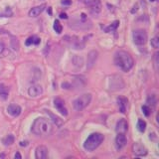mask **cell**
Segmentation results:
<instances>
[{"instance_id": "1", "label": "cell", "mask_w": 159, "mask_h": 159, "mask_svg": "<svg viewBox=\"0 0 159 159\" xmlns=\"http://www.w3.org/2000/svg\"><path fill=\"white\" fill-rule=\"evenodd\" d=\"M54 130L53 123L47 118L38 117L34 120L32 124V131L40 136H48Z\"/></svg>"}, {"instance_id": "2", "label": "cell", "mask_w": 159, "mask_h": 159, "mask_svg": "<svg viewBox=\"0 0 159 159\" xmlns=\"http://www.w3.org/2000/svg\"><path fill=\"white\" fill-rule=\"evenodd\" d=\"M114 64L121 71L128 72L133 67L134 61L130 56V54H128L125 51H122V50H119L114 54Z\"/></svg>"}, {"instance_id": "3", "label": "cell", "mask_w": 159, "mask_h": 159, "mask_svg": "<svg viewBox=\"0 0 159 159\" xmlns=\"http://www.w3.org/2000/svg\"><path fill=\"white\" fill-rule=\"evenodd\" d=\"M103 139H104V136L102 133H98V132L92 133L91 135L87 138V140L84 141V148L86 149L87 151L92 152L93 150H96V149L101 145L102 142L103 141Z\"/></svg>"}, {"instance_id": "4", "label": "cell", "mask_w": 159, "mask_h": 159, "mask_svg": "<svg viewBox=\"0 0 159 159\" xmlns=\"http://www.w3.org/2000/svg\"><path fill=\"white\" fill-rule=\"evenodd\" d=\"M91 101H92V94L91 93H84L74 101V102H73L74 108L78 111H81L91 103Z\"/></svg>"}, {"instance_id": "5", "label": "cell", "mask_w": 159, "mask_h": 159, "mask_svg": "<svg viewBox=\"0 0 159 159\" xmlns=\"http://www.w3.org/2000/svg\"><path fill=\"white\" fill-rule=\"evenodd\" d=\"M71 27L81 29V30H88L92 28V22L87 18L86 14H82L80 20H76L73 23H71Z\"/></svg>"}, {"instance_id": "6", "label": "cell", "mask_w": 159, "mask_h": 159, "mask_svg": "<svg viewBox=\"0 0 159 159\" xmlns=\"http://www.w3.org/2000/svg\"><path fill=\"white\" fill-rule=\"evenodd\" d=\"M81 2H83L84 4H86L87 6L89 7V10H91V13L94 16L99 14V12L102 11V3L101 0H80Z\"/></svg>"}, {"instance_id": "7", "label": "cell", "mask_w": 159, "mask_h": 159, "mask_svg": "<svg viewBox=\"0 0 159 159\" xmlns=\"http://www.w3.org/2000/svg\"><path fill=\"white\" fill-rule=\"evenodd\" d=\"M132 37H133V41L136 45H145L147 42V33L144 31L142 29H137V30H134L133 34H132Z\"/></svg>"}, {"instance_id": "8", "label": "cell", "mask_w": 159, "mask_h": 159, "mask_svg": "<svg viewBox=\"0 0 159 159\" xmlns=\"http://www.w3.org/2000/svg\"><path fill=\"white\" fill-rule=\"evenodd\" d=\"M54 104L55 107L57 108V111L62 113L63 116H68V109L66 108V106H65V102L61 98H56L54 99Z\"/></svg>"}, {"instance_id": "9", "label": "cell", "mask_w": 159, "mask_h": 159, "mask_svg": "<svg viewBox=\"0 0 159 159\" xmlns=\"http://www.w3.org/2000/svg\"><path fill=\"white\" fill-rule=\"evenodd\" d=\"M132 150H133V153L135 154L136 156H144V155H146V154H147L146 147L140 142L134 143L132 145Z\"/></svg>"}, {"instance_id": "10", "label": "cell", "mask_w": 159, "mask_h": 159, "mask_svg": "<svg viewBox=\"0 0 159 159\" xmlns=\"http://www.w3.org/2000/svg\"><path fill=\"white\" fill-rule=\"evenodd\" d=\"M43 93V88L40 84H32L28 89V94L31 98H37Z\"/></svg>"}, {"instance_id": "11", "label": "cell", "mask_w": 159, "mask_h": 159, "mask_svg": "<svg viewBox=\"0 0 159 159\" xmlns=\"http://www.w3.org/2000/svg\"><path fill=\"white\" fill-rule=\"evenodd\" d=\"M127 140L125 137V134L123 133H117V136L116 138V147L117 150H121V149L126 145Z\"/></svg>"}, {"instance_id": "12", "label": "cell", "mask_w": 159, "mask_h": 159, "mask_svg": "<svg viewBox=\"0 0 159 159\" xmlns=\"http://www.w3.org/2000/svg\"><path fill=\"white\" fill-rule=\"evenodd\" d=\"M35 157L37 159H46L48 157V148L44 145H39L35 150Z\"/></svg>"}, {"instance_id": "13", "label": "cell", "mask_w": 159, "mask_h": 159, "mask_svg": "<svg viewBox=\"0 0 159 159\" xmlns=\"http://www.w3.org/2000/svg\"><path fill=\"white\" fill-rule=\"evenodd\" d=\"M21 111H22L21 107L18 106V104H15V103L9 104L7 107V112L10 114V116H12L14 117L19 116L20 114H21Z\"/></svg>"}, {"instance_id": "14", "label": "cell", "mask_w": 159, "mask_h": 159, "mask_svg": "<svg viewBox=\"0 0 159 159\" xmlns=\"http://www.w3.org/2000/svg\"><path fill=\"white\" fill-rule=\"evenodd\" d=\"M128 129V123L125 119H119V120L116 122V130L117 133H123L125 134V132Z\"/></svg>"}, {"instance_id": "15", "label": "cell", "mask_w": 159, "mask_h": 159, "mask_svg": "<svg viewBox=\"0 0 159 159\" xmlns=\"http://www.w3.org/2000/svg\"><path fill=\"white\" fill-rule=\"evenodd\" d=\"M98 53L97 51H91L89 53V56H88V69H91L93 67V65L96 64L97 62V59H98Z\"/></svg>"}, {"instance_id": "16", "label": "cell", "mask_w": 159, "mask_h": 159, "mask_svg": "<svg viewBox=\"0 0 159 159\" xmlns=\"http://www.w3.org/2000/svg\"><path fill=\"white\" fill-rule=\"evenodd\" d=\"M45 7H46V5L42 4V5H40V6H36V7L32 8L29 11V16L30 17H37V16H39V15L43 12V10L45 9Z\"/></svg>"}, {"instance_id": "17", "label": "cell", "mask_w": 159, "mask_h": 159, "mask_svg": "<svg viewBox=\"0 0 159 159\" xmlns=\"http://www.w3.org/2000/svg\"><path fill=\"white\" fill-rule=\"evenodd\" d=\"M117 104H118V108L119 111L121 113H125L126 111V107H127V99L125 98H117Z\"/></svg>"}, {"instance_id": "18", "label": "cell", "mask_w": 159, "mask_h": 159, "mask_svg": "<svg viewBox=\"0 0 159 159\" xmlns=\"http://www.w3.org/2000/svg\"><path fill=\"white\" fill-rule=\"evenodd\" d=\"M9 94V89L5 84H0V98L2 99H7Z\"/></svg>"}, {"instance_id": "19", "label": "cell", "mask_w": 159, "mask_h": 159, "mask_svg": "<svg viewBox=\"0 0 159 159\" xmlns=\"http://www.w3.org/2000/svg\"><path fill=\"white\" fill-rule=\"evenodd\" d=\"M118 25H119V21H114L113 23H111L109 26H107V28H104V31H106L107 33H109V32H113V31H116V30L117 29L118 27Z\"/></svg>"}, {"instance_id": "20", "label": "cell", "mask_w": 159, "mask_h": 159, "mask_svg": "<svg viewBox=\"0 0 159 159\" xmlns=\"http://www.w3.org/2000/svg\"><path fill=\"white\" fill-rule=\"evenodd\" d=\"M14 140H15L14 136L12 135V134H9V135H7L3 139V143H4V145H6V146L7 145H11V144L14 143Z\"/></svg>"}, {"instance_id": "21", "label": "cell", "mask_w": 159, "mask_h": 159, "mask_svg": "<svg viewBox=\"0 0 159 159\" xmlns=\"http://www.w3.org/2000/svg\"><path fill=\"white\" fill-rule=\"evenodd\" d=\"M137 129L140 132H144L146 129V122L143 120V119H139L137 121Z\"/></svg>"}, {"instance_id": "22", "label": "cell", "mask_w": 159, "mask_h": 159, "mask_svg": "<svg viewBox=\"0 0 159 159\" xmlns=\"http://www.w3.org/2000/svg\"><path fill=\"white\" fill-rule=\"evenodd\" d=\"M54 30L56 31L58 34H61L62 31H63V27H62V25L61 23L59 22V20H56V21L54 22V26H53Z\"/></svg>"}, {"instance_id": "23", "label": "cell", "mask_w": 159, "mask_h": 159, "mask_svg": "<svg viewBox=\"0 0 159 159\" xmlns=\"http://www.w3.org/2000/svg\"><path fill=\"white\" fill-rule=\"evenodd\" d=\"M142 112L144 113V116H149L151 114V107H149V106H147V104H145V106H142Z\"/></svg>"}, {"instance_id": "24", "label": "cell", "mask_w": 159, "mask_h": 159, "mask_svg": "<svg viewBox=\"0 0 159 159\" xmlns=\"http://www.w3.org/2000/svg\"><path fill=\"white\" fill-rule=\"evenodd\" d=\"M47 112L49 113V116H51L52 118H53V120L55 121V123H57V125L58 126H60V125H61V124H62V121H61V119H60L58 116H54V114L52 113V112H50V111H47Z\"/></svg>"}, {"instance_id": "25", "label": "cell", "mask_w": 159, "mask_h": 159, "mask_svg": "<svg viewBox=\"0 0 159 159\" xmlns=\"http://www.w3.org/2000/svg\"><path fill=\"white\" fill-rule=\"evenodd\" d=\"M156 103V98H155V96H153V94H151V96H149L147 98V106H150V104H152V106H155Z\"/></svg>"}, {"instance_id": "26", "label": "cell", "mask_w": 159, "mask_h": 159, "mask_svg": "<svg viewBox=\"0 0 159 159\" xmlns=\"http://www.w3.org/2000/svg\"><path fill=\"white\" fill-rule=\"evenodd\" d=\"M151 46L155 49H157L159 47V38L158 37H154L153 39H151Z\"/></svg>"}, {"instance_id": "27", "label": "cell", "mask_w": 159, "mask_h": 159, "mask_svg": "<svg viewBox=\"0 0 159 159\" xmlns=\"http://www.w3.org/2000/svg\"><path fill=\"white\" fill-rule=\"evenodd\" d=\"M33 42H34V36L29 37L26 40V42H25V45H26V46H31V45L33 44Z\"/></svg>"}, {"instance_id": "28", "label": "cell", "mask_w": 159, "mask_h": 159, "mask_svg": "<svg viewBox=\"0 0 159 159\" xmlns=\"http://www.w3.org/2000/svg\"><path fill=\"white\" fill-rule=\"evenodd\" d=\"M5 50H6V48H5V45L2 43V42H0V55H3V52L5 51Z\"/></svg>"}, {"instance_id": "29", "label": "cell", "mask_w": 159, "mask_h": 159, "mask_svg": "<svg viewBox=\"0 0 159 159\" xmlns=\"http://www.w3.org/2000/svg\"><path fill=\"white\" fill-rule=\"evenodd\" d=\"M62 4L63 5H71L72 0H62Z\"/></svg>"}, {"instance_id": "30", "label": "cell", "mask_w": 159, "mask_h": 159, "mask_svg": "<svg viewBox=\"0 0 159 159\" xmlns=\"http://www.w3.org/2000/svg\"><path fill=\"white\" fill-rule=\"evenodd\" d=\"M40 42H41V39H40V38H37V37H34V42H33V44H35V45H39Z\"/></svg>"}, {"instance_id": "31", "label": "cell", "mask_w": 159, "mask_h": 159, "mask_svg": "<svg viewBox=\"0 0 159 159\" xmlns=\"http://www.w3.org/2000/svg\"><path fill=\"white\" fill-rule=\"evenodd\" d=\"M60 18H62V19H67L68 16H67V14H66V13H61V14H60Z\"/></svg>"}, {"instance_id": "32", "label": "cell", "mask_w": 159, "mask_h": 159, "mask_svg": "<svg viewBox=\"0 0 159 159\" xmlns=\"http://www.w3.org/2000/svg\"><path fill=\"white\" fill-rule=\"evenodd\" d=\"M20 145H21V146H27L28 142L27 141H22V142H20Z\"/></svg>"}, {"instance_id": "33", "label": "cell", "mask_w": 159, "mask_h": 159, "mask_svg": "<svg viewBox=\"0 0 159 159\" xmlns=\"http://www.w3.org/2000/svg\"><path fill=\"white\" fill-rule=\"evenodd\" d=\"M15 158H18V159H21L22 156H21V154H20L19 152H17L16 154H15Z\"/></svg>"}, {"instance_id": "34", "label": "cell", "mask_w": 159, "mask_h": 159, "mask_svg": "<svg viewBox=\"0 0 159 159\" xmlns=\"http://www.w3.org/2000/svg\"><path fill=\"white\" fill-rule=\"evenodd\" d=\"M150 1H151V2H153V1H156V0H150Z\"/></svg>"}]
</instances>
